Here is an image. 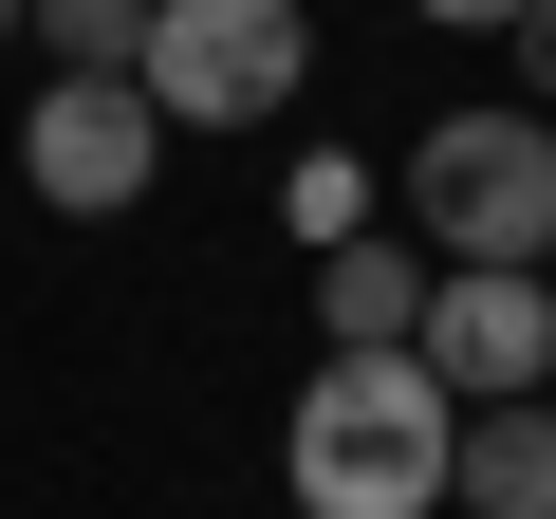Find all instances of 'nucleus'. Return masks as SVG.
Wrapping results in <instances>:
<instances>
[{
  "label": "nucleus",
  "instance_id": "f257e3e1",
  "mask_svg": "<svg viewBox=\"0 0 556 519\" xmlns=\"http://www.w3.org/2000/svg\"><path fill=\"white\" fill-rule=\"evenodd\" d=\"M464 464V390L390 334V353H316V390L278 408V501L298 519H445Z\"/></svg>",
  "mask_w": 556,
  "mask_h": 519
},
{
  "label": "nucleus",
  "instance_id": "f03ea898",
  "mask_svg": "<svg viewBox=\"0 0 556 519\" xmlns=\"http://www.w3.org/2000/svg\"><path fill=\"white\" fill-rule=\"evenodd\" d=\"M408 241L427 260H556V112L538 93H464L408 130Z\"/></svg>",
  "mask_w": 556,
  "mask_h": 519
},
{
  "label": "nucleus",
  "instance_id": "7ed1b4c3",
  "mask_svg": "<svg viewBox=\"0 0 556 519\" xmlns=\"http://www.w3.org/2000/svg\"><path fill=\"white\" fill-rule=\"evenodd\" d=\"M149 112L167 130H278L316 93V20L298 0H149Z\"/></svg>",
  "mask_w": 556,
  "mask_h": 519
},
{
  "label": "nucleus",
  "instance_id": "20e7f679",
  "mask_svg": "<svg viewBox=\"0 0 556 519\" xmlns=\"http://www.w3.org/2000/svg\"><path fill=\"white\" fill-rule=\"evenodd\" d=\"M20 167H38V204H56V223H130V204H149V167H167L149 75H38Z\"/></svg>",
  "mask_w": 556,
  "mask_h": 519
},
{
  "label": "nucleus",
  "instance_id": "39448f33",
  "mask_svg": "<svg viewBox=\"0 0 556 519\" xmlns=\"http://www.w3.org/2000/svg\"><path fill=\"white\" fill-rule=\"evenodd\" d=\"M408 353H427L464 408H501V390H556V260H445Z\"/></svg>",
  "mask_w": 556,
  "mask_h": 519
},
{
  "label": "nucleus",
  "instance_id": "423d86ee",
  "mask_svg": "<svg viewBox=\"0 0 556 519\" xmlns=\"http://www.w3.org/2000/svg\"><path fill=\"white\" fill-rule=\"evenodd\" d=\"M427 279H445V260L408 223H353V241H316V334L334 353H390V334H427Z\"/></svg>",
  "mask_w": 556,
  "mask_h": 519
},
{
  "label": "nucleus",
  "instance_id": "0eeeda50",
  "mask_svg": "<svg viewBox=\"0 0 556 519\" xmlns=\"http://www.w3.org/2000/svg\"><path fill=\"white\" fill-rule=\"evenodd\" d=\"M445 501H464V519H556V390H501V408H464V464H445Z\"/></svg>",
  "mask_w": 556,
  "mask_h": 519
},
{
  "label": "nucleus",
  "instance_id": "6e6552de",
  "mask_svg": "<svg viewBox=\"0 0 556 519\" xmlns=\"http://www.w3.org/2000/svg\"><path fill=\"white\" fill-rule=\"evenodd\" d=\"M38 56L56 75H130L149 56V0H38Z\"/></svg>",
  "mask_w": 556,
  "mask_h": 519
},
{
  "label": "nucleus",
  "instance_id": "1a4fd4ad",
  "mask_svg": "<svg viewBox=\"0 0 556 519\" xmlns=\"http://www.w3.org/2000/svg\"><path fill=\"white\" fill-rule=\"evenodd\" d=\"M353 223H371V167L316 149V167H298V241H353Z\"/></svg>",
  "mask_w": 556,
  "mask_h": 519
},
{
  "label": "nucleus",
  "instance_id": "9d476101",
  "mask_svg": "<svg viewBox=\"0 0 556 519\" xmlns=\"http://www.w3.org/2000/svg\"><path fill=\"white\" fill-rule=\"evenodd\" d=\"M519 93L556 112V0H519Z\"/></svg>",
  "mask_w": 556,
  "mask_h": 519
},
{
  "label": "nucleus",
  "instance_id": "9b49d317",
  "mask_svg": "<svg viewBox=\"0 0 556 519\" xmlns=\"http://www.w3.org/2000/svg\"><path fill=\"white\" fill-rule=\"evenodd\" d=\"M408 20H464V38H519V0H408Z\"/></svg>",
  "mask_w": 556,
  "mask_h": 519
},
{
  "label": "nucleus",
  "instance_id": "f8f14e48",
  "mask_svg": "<svg viewBox=\"0 0 556 519\" xmlns=\"http://www.w3.org/2000/svg\"><path fill=\"white\" fill-rule=\"evenodd\" d=\"M0 38H38V0H0Z\"/></svg>",
  "mask_w": 556,
  "mask_h": 519
}]
</instances>
